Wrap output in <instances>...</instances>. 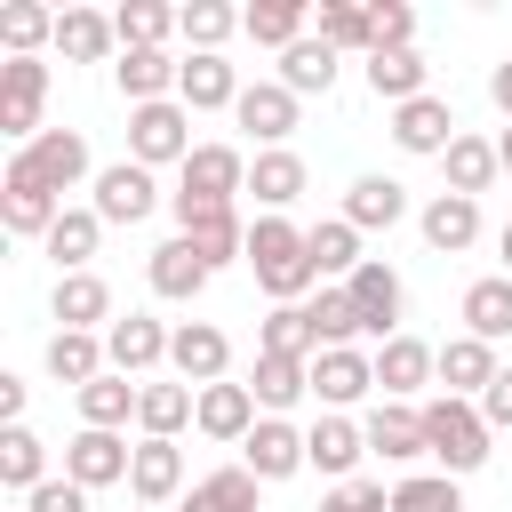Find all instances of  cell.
Instances as JSON below:
<instances>
[{"instance_id":"obj_1","label":"cell","mask_w":512,"mask_h":512,"mask_svg":"<svg viewBox=\"0 0 512 512\" xmlns=\"http://www.w3.org/2000/svg\"><path fill=\"white\" fill-rule=\"evenodd\" d=\"M248 272H256V288H264L272 304H304V296L320 288L312 248H304V232H296L288 216H256V224H248Z\"/></svg>"},{"instance_id":"obj_2","label":"cell","mask_w":512,"mask_h":512,"mask_svg":"<svg viewBox=\"0 0 512 512\" xmlns=\"http://www.w3.org/2000/svg\"><path fill=\"white\" fill-rule=\"evenodd\" d=\"M488 416H480V400H448V392H432L424 400V456H440V472L448 480H464V472H480L488 464Z\"/></svg>"},{"instance_id":"obj_3","label":"cell","mask_w":512,"mask_h":512,"mask_svg":"<svg viewBox=\"0 0 512 512\" xmlns=\"http://www.w3.org/2000/svg\"><path fill=\"white\" fill-rule=\"evenodd\" d=\"M232 192H248V160H240L232 144H192V160L176 168L168 208H224Z\"/></svg>"},{"instance_id":"obj_4","label":"cell","mask_w":512,"mask_h":512,"mask_svg":"<svg viewBox=\"0 0 512 512\" xmlns=\"http://www.w3.org/2000/svg\"><path fill=\"white\" fill-rule=\"evenodd\" d=\"M128 160H136V168H168V160L184 168V160H192V112H184L176 96H168V104H136V112H128Z\"/></svg>"},{"instance_id":"obj_5","label":"cell","mask_w":512,"mask_h":512,"mask_svg":"<svg viewBox=\"0 0 512 512\" xmlns=\"http://www.w3.org/2000/svg\"><path fill=\"white\" fill-rule=\"evenodd\" d=\"M8 168H16V176H32V184H48V192L64 200V192L88 176V136H80V128H40L32 144H16V160H8Z\"/></svg>"},{"instance_id":"obj_6","label":"cell","mask_w":512,"mask_h":512,"mask_svg":"<svg viewBox=\"0 0 512 512\" xmlns=\"http://www.w3.org/2000/svg\"><path fill=\"white\" fill-rule=\"evenodd\" d=\"M40 104H48V64L40 56H8L0 64V136L32 144L40 136Z\"/></svg>"},{"instance_id":"obj_7","label":"cell","mask_w":512,"mask_h":512,"mask_svg":"<svg viewBox=\"0 0 512 512\" xmlns=\"http://www.w3.org/2000/svg\"><path fill=\"white\" fill-rule=\"evenodd\" d=\"M344 296H352V312H360V336H376V344L400 336V272H392L384 256H368V264L344 280Z\"/></svg>"},{"instance_id":"obj_8","label":"cell","mask_w":512,"mask_h":512,"mask_svg":"<svg viewBox=\"0 0 512 512\" xmlns=\"http://www.w3.org/2000/svg\"><path fill=\"white\" fill-rule=\"evenodd\" d=\"M168 368H176L192 392H208V384H224V368H232V336H224L216 320H184L176 344H168Z\"/></svg>"},{"instance_id":"obj_9","label":"cell","mask_w":512,"mask_h":512,"mask_svg":"<svg viewBox=\"0 0 512 512\" xmlns=\"http://www.w3.org/2000/svg\"><path fill=\"white\" fill-rule=\"evenodd\" d=\"M128 464H136V448H128L120 432H88V424H80V432L64 440V480H80L88 496L112 488V480H128Z\"/></svg>"},{"instance_id":"obj_10","label":"cell","mask_w":512,"mask_h":512,"mask_svg":"<svg viewBox=\"0 0 512 512\" xmlns=\"http://www.w3.org/2000/svg\"><path fill=\"white\" fill-rule=\"evenodd\" d=\"M160 208V184H152V168H136V160H112V168H96V216L104 224H144Z\"/></svg>"},{"instance_id":"obj_11","label":"cell","mask_w":512,"mask_h":512,"mask_svg":"<svg viewBox=\"0 0 512 512\" xmlns=\"http://www.w3.org/2000/svg\"><path fill=\"white\" fill-rule=\"evenodd\" d=\"M360 392H376V360H368L360 344H336V352L312 360V400H320L328 416H344Z\"/></svg>"},{"instance_id":"obj_12","label":"cell","mask_w":512,"mask_h":512,"mask_svg":"<svg viewBox=\"0 0 512 512\" xmlns=\"http://www.w3.org/2000/svg\"><path fill=\"white\" fill-rule=\"evenodd\" d=\"M232 120H240V128H248L264 152H288V136H296V96H288L280 80H256V88H240Z\"/></svg>"},{"instance_id":"obj_13","label":"cell","mask_w":512,"mask_h":512,"mask_svg":"<svg viewBox=\"0 0 512 512\" xmlns=\"http://www.w3.org/2000/svg\"><path fill=\"white\" fill-rule=\"evenodd\" d=\"M456 136H464V128H456L448 96H416V104H400V112H392V144H400V152H416V160H440Z\"/></svg>"},{"instance_id":"obj_14","label":"cell","mask_w":512,"mask_h":512,"mask_svg":"<svg viewBox=\"0 0 512 512\" xmlns=\"http://www.w3.org/2000/svg\"><path fill=\"white\" fill-rule=\"evenodd\" d=\"M176 224H184V240L208 256V272H216V264H248V224H240L232 200H224V208H176Z\"/></svg>"},{"instance_id":"obj_15","label":"cell","mask_w":512,"mask_h":512,"mask_svg":"<svg viewBox=\"0 0 512 512\" xmlns=\"http://www.w3.org/2000/svg\"><path fill=\"white\" fill-rule=\"evenodd\" d=\"M168 344H176V328H160L152 312H128V320H112V328H104L112 376H144V368H160V360H168Z\"/></svg>"},{"instance_id":"obj_16","label":"cell","mask_w":512,"mask_h":512,"mask_svg":"<svg viewBox=\"0 0 512 512\" xmlns=\"http://www.w3.org/2000/svg\"><path fill=\"white\" fill-rule=\"evenodd\" d=\"M360 456H368V432H360L352 416H320V424L304 432V464H312V472H328L336 488H344V480H360Z\"/></svg>"},{"instance_id":"obj_17","label":"cell","mask_w":512,"mask_h":512,"mask_svg":"<svg viewBox=\"0 0 512 512\" xmlns=\"http://www.w3.org/2000/svg\"><path fill=\"white\" fill-rule=\"evenodd\" d=\"M112 80H120V96H128V112H136V104H168L176 80H184V64H176L168 48H120Z\"/></svg>"},{"instance_id":"obj_18","label":"cell","mask_w":512,"mask_h":512,"mask_svg":"<svg viewBox=\"0 0 512 512\" xmlns=\"http://www.w3.org/2000/svg\"><path fill=\"white\" fill-rule=\"evenodd\" d=\"M56 216H64V200L48 192V184H32V176H0V224L16 232V240H48L56 232Z\"/></svg>"},{"instance_id":"obj_19","label":"cell","mask_w":512,"mask_h":512,"mask_svg":"<svg viewBox=\"0 0 512 512\" xmlns=\"http://www.w3.org/2000/svg\"><path fill=\"white\" fill-rule=\"evenodd\" d=\"M240 464L256 480H288V472H304V432L288 416H256V432L240 440Z\"/></svg>"},{"instance_id":"obj_20","label":"cell","mask_w":512,"mask_h":512,"mask_svg":"<svg viewBox=\"0 0 512 512\" xmlns=\"http://www.w3.org/2000/svg\"><path fill=\"white\" fill-rule=\"evenodd\" d=\"M128 496L144 512H160L168 496H184V448L176 440H136V464H128Z\"/></svg>"},{"instance_id":"obj_21","label":"cell","mask_w":512,"mask_h":512,"mask_svg":"<svg viewBox=\"0 0 512 512\" xmlns=\"http://www.w3.org/2000/svg\"><path fill=\"white\" fill-rule=\"evenodd\" d=\"M416 224H424V248H432V256H464V248L480 240V200H464V192H432Z\"/></svg>"},{"instance_id":"obj_22","label":"cell","mask_w":512,"mask_h":512,"mask_svg":"<svg viewBox=\"0 0 512 512\" xmlns=\"http://www.w3.org/2000/svg\"><path fill=\"white\" fill-rule=\"evenodd\" d=\"M432 376H440V352H432V344H416V336L376 344V392H384V400H408V392H424Z\"/></svg>"},{"instance_id":"obj_23","label":"cell","mask_w":512,"mask_h":512,"mask_svg":"<svg viewBox=\"0 0 512 512\" xmlns=\"http://www.w3.org/2000/svg\"><path fill=\"white\" fill-rule=\"evenodd\" d=\"M496 368H504V360H496V344H480V336H448V344H440V392H448V400H480V392L496 384Z\"/></svg>"},{"instance_id":"obj_24","label":"cell","mask_w":512,"mask_h":512,"mask_svg":"<svg viewBox=\"0 0 512 512\" xmlns=\"http://www.w3.org/2000/svg\"><path fill=\"white\" fill-rule=\"evenodd\" d=\"M144 272H152V296H168V304H192V296L208 288V256H200L184 232H176V240H160Z\"/></svg>"},{"instance_id":"obj_25","label":"cell","mask_w":512,"mask_h":512,"mask_svg":"<svg viewBox=\"0 0 512 512\" xmlns=\"http://www.w3.org/2000/svg\"><path fill=\"white\" fill-rule=\"evenodd\" d=\"M104 368H112V352H104V336H96V328H56V336H48V376H56V384L88 392Z\"/></svg>"},{"instance_id":"obj_26","label":"cell","mask_w":512,"mask_h":512,"mask_svg":"<svg viewBox=\"0 0 512 512\" xmlns=\"http://www.w3.org/2000/svg\"><path fill=\"white\" fill-rule=\"evenodd\" d=\"M368 456H384V464H408V456H424V408H408V400H384V408H368Z\"/></svg>"},{"instance_id":"obj_27","label":"cell","mask_w":512,"mask_h":512,"mask_svg":"<svg viewBox=\"0 0 512 512\" xmlns=\"http://www.w3.org/2000/svg\"><path fill=\"white\" fill-rule=\"evenodd\" d=\"M176 104H184V112H232V104H240V72H232L224 56H184Z\"/></svg>"},{"instance_id":"obj_28","label":"cell","mask_w":512,"mask_h":512,"mask_svg":"<svg viewBox=\"0 0 512 512\" xmlns=\"http://www.w3.org/2000/svg\"><path fill=\"white\" fill-rule=\"evenodd\" d=\"M192 424H200L208 440H232V448H240V440L256 432V392H248V384H208Z\"/></svg>"},{"instance_id":"obj_29","label":"cell","mask_w":512,"mask_h":512,"mask_svg":"<svg viewBox=\"0 0 512 512\" xmlns=\"http://www.w3.org/2000/svg\"><path fill=\"white\" fill-rule=\"evenodd\" d=\"M48 312H56L64 328H112V288H104L96 272H64L56 296H48Z\"/></svg>"},{"instance_id":"obj_30","label":"cell","mask_w":512,"mask_h":512,"mask_svg":"<svg viewBox=\"0 0 512 512\" xmlns=\"http://www.w3.org/2000/svg\"><path fill=\"white\" fill-rule=\"evenodd\" d=\"M256 352H272V360H320V328H312V312H304V304H272L264 328H256Z\"/></svg>"},{"instance_id":"obj_31","label":"cell","mask_w":512,"mask_h":512,"mask_svg":"<svg viewBox=\"0 0 512 512\" xmlns=\"http://www.w3.org/2000/svg\"><path fill=\"white\" fill-rule=\"evenodd\" d=\"M192 416H200V392H192V384H144V392H136V424H144V440H176Z\"/></svg>"},{"instance_id":"obj_32","label":"cell","mask_w":512,"mask_h":512,"mask_svg":"<svg viewBox=\"0 0 512 512\" xmlns=\"http://www.w3.org/2000/svg\"><path fill=\"white\" fill-rule=\"evenodd\" d=\"M256 488H264V480H256L248 464H224V472H208V480H192L176 512H256Z\"/></svg>"},{"instance_id":"obj_33","label":"cell","mask_w":512,"mask_h":512,"mask_svg":"<svg viewBox=\"0 0 512 512\" xmlns=\"http://www.w3.org/2000/svg\"><path fill=\"white\" fill-rule=\"evenodd\" d=\"M56 48H64V64H104V56L120 48V32H112V16H96V8H64V16H56Z\"/></svg>"},{"instance_id":"obj_34","label":"cell","mask_w":512,"mask_h":512,"mask_svg":"<svg viewBox=\"0 0 512 512\" xmlns=\"http://www.w3.org/2000/svg\"><path fill=\"white\" fill-rule=\"evenodd\" d=\"M408 216V192L392 184V176H360L352 192H344V224H360V232H392Z\"/></svg>"},{"instance_id":"obj_35","label":"cell","mask_w":512,"mask_h":512,"mask_svg":"<svg viewBox=\"0 0 512 512\" xmlns=\"http://www.w3.org/2000/svg\"><path fill=\"white\" fill-rule=\"evenodd\" d=\"M96 240H104V216H96V208H64V216H56V232H48L40 248L56 256V280H64V272H88Z\"/></svg>"},{"instance_id":"obj_36","label":"cell","mask_w":512,"mask_h":512,"mask_svg":"<svg viewBox=\"0 0 512 512\" xmlns=\"http://www.w3.org/2000/svg\"><path fill=\"white\" fill-rule=\"evenodd\" d=\"M304 248H312V272L320 280H352L368 256H360V224H344V216H328V224H312L304 232Z\"/></svg>"},{"instance_id":"obj_37","label":"cell","mask_w":512,"mask_h":512,"mask_svg":"<svg viewBox=\"0 0 512 512\" xmlns=\"http://www.w3.org/2000/svg\"><path fill=\"white\" fill-rule=\"evenodd\" d=\"M248 392H256V408H264V416H280V408H296V400L312 392V360H272V352H256Z\"/></svg>"},{"instance_id":"obj_38","label":"cell","mask_w":512,"mask_h":512,"mask_svg":"<svg viewBox=\"0 0 512 512\" xmlns=\"http://www.w3.org/2000/svg\"><path fill=\"white\" fill-rule=\"evenodd\" d=\"M464 336H480V344H504L512 336V280L504 272L464 288Z\"/></svg>"},{"instance_id":"obj_39","label":"cell","mask_w":512,"mask_h":512,"mask_svg":"<svg viewBox=\"0 0 512 512\" xmlns=\"http://www.w3.org/2000/svg\"><path fill=\"white\" fill-rule=\"evenodd\" d=\"M280 88H288V96H328V88H336V48H328L320 32L296 40V48L280 56Z\"/></svg>"},{"instance_id":"obj_40","label":"cell","mask_w":512,"mask_h":512,"mask_svg":"<svg viewBox=\"0 0 512 512\" xmlns=\"http://www.w3.org/2000/svg\"><path fill=\"white\" fill-rule=\"evenodd\" d=\"M440 168H448V192L480 200V192L496 184V168H504V160H496V144H488V136H456V144L440 152Z\"/></svg>"},{"instance_id":"obj_41","label":"cell","mask_w":512,"mask_h":512,"mask_svg":"<svg viewBox=\"0 0 512 512\" xmlns=\"http://www.w3.org/2000/svg\"><path fill=\"white\" fill-rule=\"evenodd\" d=\"M248 192H256L264 216H280V208L304 192V160H296V152H256V160H248Z\"/></svg>"},{"instance_id":"obj_42","label":"cell","mask_w":512,"mask_h":512,"mask_svg":"<svg viewBox=\"0 0 512 512\" xmlns=\"http://www.w3.org/2000/svg\"><path fill=\"white\" fill-rule=\"evenodd\" d=\"M304 16H312V8H304V0H256V8H240V32H248V40H264V48H280V56H288V48H296V40H304Z\"/></svg>"},{"instance_id":"obj_43","label":"cell","mask_w":512,"mask_h":512,"mask_svg":"<svg viewBox=\"0 0 512 512\" xmlns=\"http://www.w3.org/2000/svg\"><path fill=\"white\" fill-rule=\"evenodd\" d=\"M368 88L400 112V104H416V96H432L424 88V56L416 48H392V56H368Z\"/></svg>"},{"instance_id":"obj_44","label":"cell","mask_w":512,"mask_h":512,"mask_svg":"<svg viewBox=\"0 0 512 512\" xmlns=\"http://www.w3.org/2000/svg\"><path fill=\"white\" fill-rule=\"evenodd\" d=\"M136 392H144V384H128V376L104 368V376L80 392V424H88V432H120V424L136 416Z\"/></svg>"},{"instance_id":"obj_45","label":"cell","mask_w":512,"mask_h":512,"mask_svg":"<svg viewBox=\"0 0 512 512\" xmlns=\"http://www.w3.org/2000/svg\"><path fill=\"white\" fill-rule=\"evenodd\" d=\"M48 480V448H40V432L32 424H16V432H0V488H16V496H32Z\"/></svg>"},{"instance_id":"obj_46","label":"cell","mask_w":512,"mask_h":512,"mask_svg":"<svg viewBox=\"0 0 512 512\" xmlns=\"http://www.w3.org/2000/svg\"><path fill=\"white\" fill-rule=\"evenodd\" d=\"M176 32L192 40V56H224V40L240 32V8H224V0H192V8H176Z\"/></svg>"},{"instance_id":"obj_47","label":"cell","mask_w":512,"mask_h":512,"mask_svg":"<svg viewBox=\"0 0 512 512\" xmlns=\"http://www.w3.org/2000/svg\"><path fill=\"white\" fill-rule=\"evenodd\" d=\"M320 40H328L336 56H368V48H376L368 8H360V0H320Z\"/></svg>"},{"instance_id":"obj_48","label":"cell","mask_w":512,"mask_h":512,"mask_svg":"<svg viewBox=\"0 0 512 512\" xmlns=\"http://www.w3.org/2000/svg\"><path fill=\"white\" fill-rule=\"evenodd\" d=\"M112 32H120V48H160V40L176 32V8H160V0H128V8L112 16Z\"/></svg>"},{"instance_id":"obj_49","label":"cell","mask_w":512,"mask_h":512,"mask_svg":"<svg viewBox=\"0 0 512 512\" xmlns=\"http://www.w3.org/2000/svg\"><path fill=\"white\" fill-rule=\"evenodd\" d=\"M0 40H8V56H32L40 40H56V16L40 0H8L0 8Z\"/></svg>"},{"instance_id":"obj_50","label":"cell","mask_w":512,"mask_h":512,"mask_svg":"<svg viewBox=\"0 0 512 512\" xmlns=\"http://www.w3.org/2000/svg\"><path fill=\"white\" fill-rule=\"evenodd\" d=\"M392 512H464V488L448 472H416V480L392 488Z\"/></svg>"},{"instance_id":"obj_51","label":"cell","mask_w":512,"mask_h":512,"mask_svg":"<svg viewBox=\"0 0 512 512\" xmlns=\"http://www.w3.org/2000/svg\"><path fill=\"white\" fill-rule=\"evenodd\" d=\"M304 312H312V328H320V352H336V344H352V336H360V312H352V296H344V288H320Z\"/></svg>"},{"instance_id":"obj_52","label":"cell","mask_w":512,"mask_h":512,"mask_svg":"<svg viewBox=\"0 0 512 512\" xmlns=\"http://www.w3.org/2000/svg\"><path fill=\"white\" fill-rule=\"evenodd\" d=\"M368 32H376V48H368V56L416 48V8H408V0H368Z\"/></svg>"},{"instance_id":"obj_53","label":"cell","mask_w":512,"mask_h":512,"mask_svg":"<svg viewBox=\"0 0 512 512\" xmlns=\"http://www.w3.org/2000/svg\"><path fill=\"white\" fill-rule=\"evenodd\" d=\"M320 512H392V488L384 480H344L320 496Z\"/></svg>"},{"instance_id":"obj_54","label":"cell","mask_w":512,"mask_h":512,"mask_svg":"<svg viewBox=\"0 0 512 512\" xmlns=\"http://www.w3.org/2000/svg\"><path fill=\"white\" fill-rule=\"evenodd\" d=\"M24 504H32V512H88V488H80V480H40Z\"/></svg>"},{"instance_id":"obj_55","label":"cell","mask_w":512,"mask_h":512,"mask_svg":"<svg viewBox=\"0 0 512 512\" xmlns=\"http://www.w3.org/2000/svg\"><path fill=\"white\" fill-rule=\"evenodd\" d=\"M480 416H488V432H504V424H512V368H496V384L480 392Z\"/></svg>"},{"instance_id":"obj_56","label":"cell","mask_w":512,"mask_h":512,"mask_svg":"<svg viewBox=\"0 0 512 512\" xmlns=\"http://www.w3.org/2000/svg\"><path fill=\"white\" fill-rule=\"evenodd\" d=\"M0 424H8V432L24 424V384H16V376H0Z\"/></svg>"},{"instance_id":"obj_57","label":"cell","mask_w":512,"mask_h":512,"mask_svg":"<svg viewBox=\"0 0 512 512\" xmlns=\"http://www.w3.org/2000/svg\"><path fill=\"white\" fill-rule=\"evenodd\" d=\"M488 96H496V112H504V120H512V56H504V64H496V72H488Z\"/></svg>"},{"instance_id":"obj_58","label":"cell","mask_w":512,"mask_h":512,"mask_svg":"<svg viewBox=\"0 0 512 512\" xmlns=\"http://www.w3.org/2000/svg\"><path fill=\"white\" fill-rule=\"evenodd\" d=\"M496 256H504V280H512V224L496 232Z\"/></svg>"},{"instance_id":"obj_59","label":"cell","mask_w":512,"mask_h":512,"mask_svg":"<svg viewBox=\"0 0 512 512\" xmlns=\"http://www.w3.org/2000/svg\"><path fill=\"white\" fill-rule=\"evenodd\" d=\"M496 160H504V176H512V128H504V136H496Z\"/></svg>"},{"instance_id":"obj_60","label":"cell","mask_w":512,"mask_h":512,"mask_svg":"<svg viewBox=\"0 0 512 512\" xmlns=\"http://www.w3.org/2000/svg\"><path fill=\"white\" fill-rule=\"evenodd\" d=\"M24 512H32V504H24Z\"/></svg>"}]
</instances>
